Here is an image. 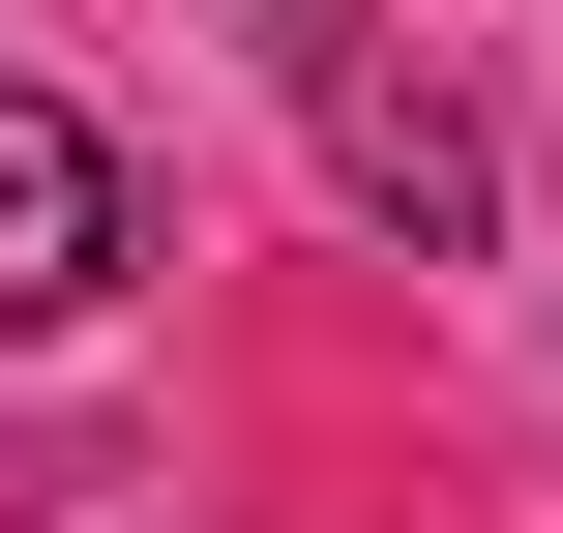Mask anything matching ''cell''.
Instances as JSON below:
<instances>
[{
    "label": "cell",
    "instance_id": "cell-2",
    "mask_svg": "<svg viewBox=\"0 0 563 533\" xmlns=\"http://www.w3.org/2000/svg\"><path fill=\"white\" fill-rule=\"evenodd\" d=\"M148 267V208H119V148L59 119V89H0V326H89Z\"/></svg>",
    "mask_w": 563,
    "mask_h": 533
},
{
    "label": "cell",
    "instance_id": "cell-1",
    "mask_svg": "<svg viewBox=\"0 0 563 533\" xmlns=\"http://www.w3.org/2000/svg\"><path fill=\"white\" fill-rule=\"evenodd\" d=\"M267 59H297V119H327V178H356L386 237H505V148L445 119V59H416V0H267Z\"/></svg>",
    "mask_w": 563,
    "mask_h": 533
}]
</instances>
